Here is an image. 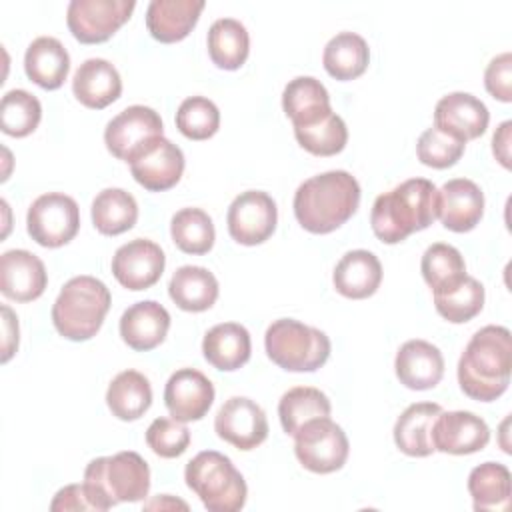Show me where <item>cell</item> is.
Masks as SVG:
<instances>
[{"instance_id":"cell-4","label":"cell","mask_w":512,"mask_h":512,"mask_svg":"<svg viewBox=\"0 0 512 512\" xmlns=\"http://www.w3.org/2000/svg\"><path fill=\"white\" fill-rule=\"evenodd\" d=\"M84 490L94 510H110L118 502H140L150 490L148 462L132 450L94 458L84 470Z\"/></svg>"},{"instance_id":"cell-37","label":"cell","mask_w":512,"mask_h":512,"mask_svg":"<svg viewBox=\"0 0 512 512\" xmlns=\"http://www.w3.org/2000/svg\"><path fill=\"white\" fill-rule=\"evenodd\" d=\"M436 312L452 324H462L480 314L484 306V286L474 276H464L448 288L434 292Z\"/></svg>"},{"instance_id":"cell-20","label":"cell","mask_w":512,"mask_h":512,"mask_svg":"<svg viewBox=\"0 0 512 512\" xmlns=\"http://www.w3.org/2000/svg\"><path fill=\"white\" fill-rule=\"evenodd\" d=\"M394 370L400 384H404L406 388L430 390L442 380L444 358L438 346L416 338L404 342L398 348Z\"/></svg>"},{"instance_id":"cell-42","label":"cell","mask_w":512,"mask_h":512,"mask_svg":"<svg viewBox=\"0 0 512 512\" xmlns=\"http://www.w3.org/2000/svg\"><path fill=\"white\" fill-rule=\"evenodd\" d=\"M220 110L204 96L186 98L176 112V128L190 140H208L218 132Z\"/></svg>"},{"instance_id":"cell-22","label":"cell","mask_w":512,"mask_h":512,"mask_svg":"<svg viewBox=\"0 0 512 512\" xmlns=\"http://www.w3.org/2000/svg\"><path fill=\"white\" fill-rule=\"evenodd\" d=\"M72 92L86 108L102 110L120 98L122 80L112 62L104 58H88L74 72Z\"/></svg>"},{"instance_id":"cell-7","label":"cell","mask_w":512,"mask_h":512,"mask_svg":"<svg viewBox=\"0 0 512 512\" xmlns=\"http://www.w3.org/2000/svg\"><path fill=\"white\" fill-rule=\"evenodd\" d=\"M264 346L268 358L288 372H314L330 356V338L300 320H274L266 334Z\"/></svg>"},{"instance_id":"cell-14","label":"cell","mask_w":512,"mask_h":512,"mask_svg":"<svg viewBox=\"0 0 512 512\" xmlns=\"http://www.w3.org/2000/svg\"><path fill=\"white\" fill-rule=\"evenodd\" d=\"M166 266L162 248L146 238H134L122 244L112 256V274L128 290H146L154 286Z\"/></svg>"},{"instance_id":"cell-9","label":"cell","mask_w":512,"mask_h":512,"mask_svg":"<svg viewBox=\"0 0 512 512\" xmlns=\"http://www.w3.org/2000/svg\"><path fill=\"white\" fill-rule=\"evenodd\" d=\"M348 438L344 430L328 416L306 422L294 434V452L298 462L316 474L340 470L348 458Z\"/></svg>"},{"instance_id":"cell-19","label":"cell","mask_w":512,"mask_h":512,"mask_svg":"<svg viewBox=\"0 0 512 512\" xmlns=\"http://www.w3.org/2000/svg\"><path fill=\"white\" fill-rule=\"evenodd\" d=\"M48 284L44 262L28 250H6L0 256V290L16 302H32Z\"/></svg>"},{"instance_id":"cell-30","label":"cell","mask_w":512,"mask_h":512,"mask_svg":"<svg viewBox=\"0 0 512 512\" xmlns=\"http://www.w3.org/2000/svg\"><path fill=\"white\" fill-rule=\"evenodd\" d=\"M174 304L186 312H204L218 298V280L204 266H180L168 284Z\"/></svg>"},{"instance_id":"cell-13","label":"cell","mask_w":512,"mask_h":512,"mask_svg":"<svg viewBox=\"0 0 512 512\" xmlns=\"http://www.w3.org/2000/svg\"><path fill=\"white\" fill-rule=\"evenodd\" d=\"M214 430L218 438L234 448L252 450L268 436L266 412L246 396H232L220 406L214 418Z\"/></svg>"},{"instance_id":"cell-33","label":"cell","mask_w":512,"mask_h":512,"mask_svg":"<svg viewBox=\"0 0 512 512\" xmlns=\"http://www.w3.org/2000/svg\"><path fill=\"white\" fill-rule=\"evenodd\" d=\"M208 54L218 68L238 70L250 52L246 26L236 18H218L208 30Z\"/></svg>"},{"instance_id":"cell-18","label":"cell","mask_w":512,"mask_h":512,"mask_svg":"<svg viewBox=\"0 0 512 512\" xmlns=\"http://www.w3.org/2000/svg\"><path fill=\"white\" fill-rule=\"evenodd\" d=\"M484 214V194L468 178L448 180L436 194V218L452 232H470Z\"/></svg>"},{"instance_id":"cell-2","label":"cell","mask_w":512,"mask_h":512,"mask_svg":"<svg viewBox=\"0 0 512 512\" xmlns=\"http://www.w3.org/2000/svg\"><path fill=\"white\" fill-rule=\"evenodd\" d=\"M360 184L346 170H328L304 180L294 194V216L312 234H328L352 218Z\"/></svg>"},{"instance_id":"cell-29","label":"cell","mask_w":512,"mask_h":512,"mask_svg":"<svg viewBox=\"0 0 512 512\" xmlns=\"http://www.w3.org/2000/svg\"><path fill=\"white\" fill-rule=\"evenodd\" d=\"M440 412L442 408L436 402L410 404L394 424V442L400 452L414 458L430 456L434 452L430 430Z\"/></svg>"},{"instance_id":"cell-12","label":"cell","mask_w":512,"mask_h":512,"mask_svg":"<svg viewBox=\"0 0 512 512\" xmlns=\"http://www.w3.org/2000/svg\"><path fill=\"white\" fill-rule=\"evenodd\" d=\"M278 222L276 202L268 192L246 190L238 194L228 206L226 224L232 240L244 246H256L266 242Z\"/></svg>"},{"instance_id":"cell-8","label":"cell","mask_w":512,"mask_h":512,"mask_svg":"<svg viewBox=\"0 0 512 512\" xmlns=\"http://www.w3.org/2000/svg\"><path fill=\"white\" fill-rule=\"evenodd\" d=\"M164 132L162 118L150 106L134 104L116 114L104 130V142L112 156L132 164L158 144Z\"/></svg>"},{"instance_id":"cell-27","label":"cell","mask_w":512,"mask_h":512,"mask_svg":"<svg viewBox=\"0 0 512 512\" xmlns=\"http://www.w3.org/2000/svg\"><path fill=\"white\" fill-rule=\"evenodd\" d=\"M250 332L238 322H222L212 326L202 340V354L216 370L232 372L250 360Z\"/></svg>"},{"instance_id":"cell-6","label":"cell","mask_w":512,"mask_h":512,"mask_svg":"<svg viewBox=\"0 0 512 512\" xmlns=\"http://www.w3.org/2000/svg\"><path fill=\"white\" fill-rule=\"evenodd\" d=\"M184 480L210 512H238L246 504L244 476L228 456L216 450L198 452L186 464Z\"/></svg>"},{"instance_id":"cell-24","label":"cell","mask_w":512,"mask_h":512,"mask_svg":"<svg viewBox=\"0 0 512 512\" xmlns=\"http://www.w3.org/2000/svg\"><path fill=\"white\" fill-rule=\"evenodd\" d=\"M202 10L204 0H152L146 10V28L158 42H180L192 32Z\"/></svg>"},{"instance_id":"cell-39","label":"cell","mask_w":512,"mask_h":512,"mask_svg":"<svg viewBox=\"0 0 512 512\" xmlns=\"http://www.w3.org/2000/svg\"><path fill=\"white\" fill-rule=\"evenodd\" d=\"M40 118H42L40 100L28 90L16 88L2 96L0 128L4 134L14 138H24L38 128Z\"/></svg>"},{"instance_id":"cell-48","label":"cell","mask_w":512,"mask_h":512,"mask_svg":"<svg viewBox=\"0 0 512 512\" xmlns=\"http://www.w3.org/2000/svg\"><path fill=\"white\" fill-rule=\"evenodd\" d=\"M510 130H512V122L506 120L498 126L492 138V152L504 168H510Z\"/></svg>"},{"instance_id":"cell-45","label":"cell","mask_w":512,"mask_h":512,"mask_svg":"<svg viewBox=\"0 0 512 512\" xmlns=\"http://www.w3.org/2000/svg\"><path fill=\"white\" fill-rule=\"evenodd\" d=\"M486 90L500 102L512 100V54L502 52L490 60L484 72Z\"/></svg>"},{"instance_id":"cell-31","label":"cell","mask_w":512,"mask_h":512,"mask_svg":"<svg viewBox=\"0 0 512 512\" xmlns=\"http://www.w3.org/2000/svg\"><path fill=\"white\" fill-rule=\"evenodd\" d=\"M106 404L118 420L132 422L144 416L152 404V388L138 370H124L116 374L106 390Z\"/></svg>"},{"instance_id":"cell-21","label":"cell","mask_w":512,"mask_h":512,"mask_svg":"<svg viewBox=\"0 0 512 512\" xmlns=\"http://www.w3.org/2000/svg\"><path fill=\"white\" fill-rule=\"evenodd\" d=\"M170 328L168 310L156 300H142L124 310L120 318L122 340L138 352H146L164 342Z\"/></svg>"},{"instance_id":"cell-17","label":"cell","mask_w":512,"mask_h":512,"mask_svg":"<svg viewBox=\"0 0 512 512\" xmlns=\"http://www.w3.org/2000/svg\"><path fill=\"white\" fill-rule=\"evenodd\" d=\"M486 104L468 92H450L434 108V126L462 142L482 136L488 128Z\"/></svg>"},{"instance_id":"cell-36","label":"cell","mask_w":512,"mask_h":512,"mask_svg":"<svg viewBox=\"0 0 512 512\" xmlns=\"http://www.w3.org/2000/svg\"><path fill=\"white\" fill-rule=\"evenodd\" d=\"M328 396L312 386H296L282 394L278 402L280 424L286 434L294 436L306 422L322 416H330Z\"/></svg>"},{"instance_id":"cell-15","label":"cell","mask_w":512,"mask_h":512,"mask_svg":"<svg viewBox=\"0 0 512 512\" xmlns=\"http://www.w3.org/2000/svg\"><path fill=\"white\" fill-rule=\"evenodd\" d=\"M430 440L434 450L444 454H474L490 440L488 424L468 410L440 412L432 424Z\"/></svg>"},{"instance_id":"cell-5","label":"cell","mask_w":512,"mask_h":512,"mask_svg":"<svg viewBox=\"0 0 512 512\" xmlns=\"http://www.w3.org/2000/svg\"><path fill=\"white\" fill-rule=\"evenodd\" d=\"M110 290L94 276L70 278L52 304L54 328L68 340H90L110 310Z\"/></svg>"},{"instance_id":"cell-10","label":"cell","mask_w":512,"mask_h":512,"mask_svg":"<svg viewBox=\"0 0 512 512\" xmlns=\"http://www.w3.org/2000/svg\"><path fill=\"white\" fill-rule=\"evenodd\" d=\"M26 228L32 240L44 248L64 246L78 234L80 208L68 194H42L28 208Z\"/></svg>"},{"instance_id":"cell-32","label":"cell","mask_w":512,"mask_h":512,"mask_svg":"<svg viewBox=\"0 0 512 512\" xmlns=\"http://www.w3.org/2000/svg\"><path fill=\"white\" fill-rule=\"evenodd\" d=\"M370 62V48L356 32H338L328 40L322 54L326 72L336 80H354L362 76Z\"/></svg>"},{"instance_id":"cell-38","label":"cell","mask_w":512,"mask_h":512,"mask_svg":"<svg viewBox=\"0 0 512 512\" xmlns=\"http://www.w3.org/2000/svg\"><path fill=\"white\" fill-rule=\"evenodd\" d=\"M170 234L186 254H206L214 246V224L202 208H182L172 216Z\"/></svg>"},{"instance_id":"cell-16","label":"cell","mask_w":512,"mask_h":512,"mask_svg":"<svg viewBox=\"0 0 512 512\" xmlns=\"http://www.w3.org/2000/svg\"><path fill=\"white\" fill-rule=\"evenodd\" d=\"M214 402V386L208 376L196 368L176 370L164 388V404L172 418L180 422L200 420Z\"/></svg>"},{"instance_id":"cell-34","label":"cell","mask_w":512,"mask_h":512,"mask_svg":"<svg viewBox=\"0 0 512 512\" xmlns=\"http://www.w3.org/2000/svg\"><path fill=\"white\" fill-rule=\"evenodd\" d=\"M138 220L134 196L122 188H104L92 202V222L104 236H116L130 230Z\"/></svg>"},{"instance_id":"cell-28","label":"cell","mask_w":512,"mask_h":512,"mask_svg":"<svg viewBox=\"0 0 512 512\" xmlns=\"http://www.w3.org/2000/svg\"><path fill=\"white\" fill-rule=\"evenodd\" d=\"M24 70L40 88L56 90L64 84L70 72V56L58 38L38 36L26 48Z\"/></svg>"},{"instance_id":"cell-23","label":"cell","mask_w":512,"mask_h":512,"mask_svg":"<svg viewBox=\"0 0 512 512\" xmlns=\"http://www.w3.org/2000/svg\"><path fill=\"white\" fill-rule=\"evenodd\" d=\"M134 180L150 192H164L178 184L184 172V154L168 138H160L154 148L130 164Z\"/></svg>"},{"instance_id":"cell-46","label":"cell","mask_w":512,"mask_h":512,"mask_svg":"<svg viewBox=\"0 0 512 512\" xmlns=\"http://www.w3.org/2000/svg\"><path fill=\"white\" fill-rule=\"evenodd\" d=\"M50 510L58 512V510H94V508L86 496L84 484H68L56 492L50 504Z\"/></svg>"},{"instance_id":"cell-26","label":"cell","mask_w":512,"mask_h":512,"mask_svg":"<svg viewBox=\"0 0 512 512\" xmlns=\"http://www.w3.org/2000/svg\"><path fill=\"white\" fill-rule=\"evenodd\" d=\"M282 108L294 128L312 126L332 112L330 94L314 76H298L290 80L282 92Z\"/></svg>"},{"instance_id":"cell-47","label":"cell","mask_w":512,"mask_h":512,"mask_svg":"<svg viewBox=\"0 0 512 512\" xmlns=\"http://www.w3.org/2000/svg\"><path fill=\"white\" fill-rule=\"evenodd\" d=\"M2 328H4V340H2V362H8L12 354L18 348V318L14 312L4 304L2 306Z\"/></svg>"},{"instance_id":"cell-3","label":"cell","mask_w":512,"mask_h":512,"mask_svg":"<svg viewBox=\"0 0 512 512\" xmlns=\"http://www.w3.org/2000/svg\"><path fill=\"white\" fill-rule=\"evenodd\" d=\"M438 188L426 178H410L380 194L370 212V226L384 244H398L436 220Z\"/></svg>"},{"instance_id":"cell-43","label":"cell","mask_w":512,"mask_h":512,"mask_svg":"<svg viewBox=\"0 0 512 512\" xmlns=\"http://www.w3.org/2000/svg\"><path fill=\"white\" fill-rule=\"evenodd\" d=\"M464 148L466 142L432 126L420 134L416 142V156L424 166L442 170L454 166L462 158Z\"/></svg>"},{"instance_id":"cell-25","label":"cell","mask_w":512,"mask_h":512,"mask_svg":"<svg viewBox=\"0 0 512 512\" xmlns=\"http://www.w3.org/2000/svg\"><path fill=\"white\" fill-rule=\"evenodd\" d=\"M332 282L336 292L346 298H368L382 282V264L370 250H350L338 260Z\"/></svg>"},{"instance_id":"cell-41","label":"cell","mask_w":512,"mask_h":512,"mask_svg":"<svg viewBox=\"0 0 512 512\" xmlns=\"http://www.w3.org/2000/svg\"><path fill=\"white\" fill-rule=\"evenodd\" d=\"M294 136L298 144L310 154L334 156L344 150L348 142V128L346 122L336 112H330L326 118L312 126L294 128Z\"/></svg>"},{"instance_id":"cell-35","label":"cell","mask_w":512,"mask_h":512,"mask_svg":"<svg viewBox=\"0 0 512 512\" xmlns=\"http://www.w3.org/2000/svg\"><path fill=\"white\" fill-rule=\"evenodd\" d=\"M468 492L476 512L504 510L510 502V470L500 462H484L472 468Z\"/></svg>"},{"instance_id":"cell-44","label":"cell","mask_w":512,"mask_h":512,"mask_svg":"<svg viewBox=\"0 0 512 512\" xmlns=\"http://www.w3.org/2000/svg\"><path fill=\"white\" fill-rule=\"evenodd\" d=\"M146 444L160 458H176L190 444V430L176 418H156L146 430Z\"/></svg>"},{"instance_id":"cell-40","label":"cell","mask_w":512,"mask_h":512,"mask_svg":"<svg viewBox=\"0 0 512 512\" xmlns=\"http://www.w3.org/2000/svg\"><path fill=\"white\" fill-rule=\"evenodd\" d=\"M420 270L432 292L448 288L466 276V264L460 250L444 242H434L424 250Z\"/></svg>"},{"instance_id":"cell-1","label":"cell","mask_w":512,"mask_h":512,"mask_svg":"<svg viewBox=\"0 0 512 512\" xmlns=\"http://www.w3.org/2000/svg\"><path fill=\"white\" fill-rule=\"evenodd\" d=\"M510 370V330L490 324L480 328L466 344L458 360V384L468 398L492 402L506 392Z\"/></svg>"},{"instance_id":"cell-11","label":"cell","mask_w":512,"mask_h":512,"mask_svg":"<svg viewBox=\"0 0 512 512\" xmlns=\"http://www.w3.org/2000/svg\"><path fill=\"white\" fill-rule=\"evenodd\" d=\"M134 0H72L66 24L82 44L106 42L134 12Z\"/></svg>"}]
</instances>
